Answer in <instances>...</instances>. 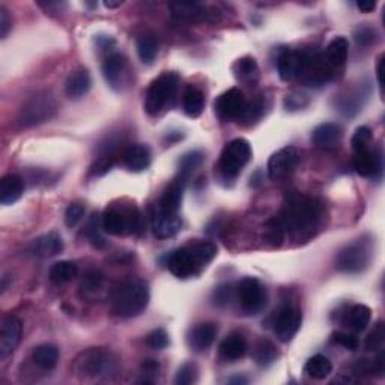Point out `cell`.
Wrapping results in <instances>:
<instances>
[{
	"label": "cell",
	"instance_id": "obj_1",
	"mask_svg": "<svg viewBox=\"0 0 385 385\" xmlns=\"http://www.w3.org/2000/svg\"><path fill=\"white\" fill-rule=\"evenodd\" d=\"M278 217L285 226L286 235L294 241H309L319 232L324 223L325 205L318 197L290 191L285 197Z\"/></svg>",
	"mask_w": 385,
	"mask_h": 385
},
{
	"label": "cell",
	"instance_id": "obj_2",
	"mask_svg": "<svg viewBox=\"0 0 385 385\" xmlns=\"http://www.w3.org/2000/svg\"><path fill=\"white\" fill-rule=\"evenodd\" d=\"M215 256V244L201 241L173 250L166 256V266L176 278L187 280L199 276L202 269L214 261Z\"/></svg>",
	"mask_w": 385,
	"mask_h": 385
},
{
	"label": "cell",
	"instance_id": "obj_3",
	"mask_svg": "<svg viewBox=\"0 0 385 385\" xmlns=\"http://www.w3.org/2000/svg\"><path fill=\"white\" fill-rule=\"evenodd\" d=\"M72 370L83 381H110L116 377L119 363L116 356L106 348H89L76 357Z\"/></svg>",
	"mask_w": 385,
	"mask_h": 385
},
{
	"label": "cell",
	"instance_id": "obj_4",
	"mask_svg": "<svg viewBox=\"0 0 385 385\" xmlns=\"http://www.w3.org/2000/svg\"><path fill=\"white\" fill-rule=\"evenodd\" d=\"M149 299V286L144 280H128L112 294V311L122 319L136 318L148 309Z\"/></svg>",
	"mask_w": 385,
	"mask_h": 385
},
{
	"label": "cell",
	"instance_id": "obj_5",
	"mask_svg": "<svg viewBox=\"0 0 385 385\" xmlns=\"http://www.w3.org/2000/svg\"><path fill=\"white\" fill-rule=\"evenodd\" d=\"M102 231L113 236L139 234L142 231V215L134 205H113L101 215Z\"/></svg>",
	"mask_w": 385,
	"mask_h": 385
},
{
	"label": "cell",
	"instance_id": "obj_6",
	"mask_svg": "<svg viewBox=\"0 0 385 385\" xmlns=\"http://www.w3.org/2000/svg\"><path fill=\"white\" fill-rule=\"evenodd\" d=\"M180 77L175 72H164L155 79L144 95V110L151 116H158L168 107H172L178 93Z\"/></svg>",
	"mask_w": 385,
	"mask_h": 385
},
{
	"label": "cell",
	"instance_id": "obj_7",
	"mask_svg": "<svg viewBox=\"0 0 385 385\" xmlns=\"http://www.w3.org/2000/svg\"><path fill=\"white\" fill-rule=\"evenodd\" d=\"M58 104L55 97L48 92H38L29 97L17 113V123L22 128H32L48 122L56 114Z\"/></svg>",
	"mask_w": 385,
	"mask_h": 385
},
{
	"label": "cell",
	"instance_id": "obj_8",
	"mask_svg": "<svg viewBox=\"0 0 385 385\" xmlns=\"http://www.w3.org/2000/svg\"><path fill=\"white\" fill-rule=\"evenodd\" d=\"M252 158V147L245 139H234L222 151L217 170L223 181H235Z\"/></svg>",
	"mask_w": 385,
	"mask_h": 385
},
{
	"label": "cell",
	"instance_id": "obj_9",
	"mask_svg": "<svg viewBox=\"0 0 385 385\" xmlns=\"http://www.w3.org/2000/svg\"><path fill=\"white\" fill-rule=\"evenodd\" d=\"M372 261V241L369 238H360L342 247L335 259V265L342 273L358 274L369 266Z\"/></svg>",
	"mask_w": 385,
	"mask_h": 385
},
{
	"label": "cell",
	"instance_id": "obj_10",
	"mask_svg": "<svg viewBox=\"0 0 385 385\" xmlns=\"http://www.w3.org/2000/svg\"><path fill=\"white\" fill-rule=\"evenodd\" d=\"M236 299L245 315L255 316L262 313L268 304L265 286L255 277H245L235 286Z\"/></svg>",
	"mask_w": 385,
	"mask_h": 385
},
{
	"label": "cell",
	"instance_id": "obj_11",
	"mask_svg": "<svg viewBox=\"0 0 385 385\" xmlns=\"http://www.w3.org/2000/svg\"><path fill=\"white\" fill-rule=\"evenodd\" d=\"M335 76L336 71L330 67L324 53H318V51L316 53H311V51H307L304 68L298 77V80L304 86L320 88L335 79Z\"/></svg>",
	"mask_w": 385,
	"mask_h": 385
},
{
	"label": "cell",
	"instance_id": "obj_12",
	"mask_svg": "<svg viewBox=\"0 0 385 385\" xmlns=\"http://www.w3.org/2000/svg\"><path fill=\"white\" fill-rule=\"evenodd\" d=\"M247 109V98L244 92L239 88H231L222 95H218L214 101V110L215 114L222 121L232 122V121H241L243 114Z\"/></svg>",
	"mask_w": 385,
	"mask_h": 385
},
{
	"label": "cell",
	"instance_id": "obj_13",
	"mask_svg": "<svg viewBox=\"0 0 385 385\" xmlns=\"http://www.w3.org/2000/svg\"><path fill=\"white\" fill-rule=\"evenodd\" d=\"M301 322H303V311L298 306L286 303L280 307L273 320L274 332L278 340L283 343L292 340L301 328Z\"/></svg>",
	"mask_w": 385,
	"mask_h": 385
},
{
	"label": "cell",
	"instance_id": "obj_14",
	"mask_svg": "<svg viewBox=\"0 0 385 385\" xmlns=\"http://www.w3.org/2000/svg\"><path fill=\"white\" fill-rule=\"evenodd\" d=\"M299 154L294 147H285L271 155L268 161V176L273 181H283L289 178L297 169Z\"/></svg>",
	"mask_w": 385,
	"mask_h": 385
},
{
	"label": "cell",
	"instance_id": "obj_15",
	"mask_svg": "<svg viewBox=\"0 0 385 385\" xmlns=\"http://www.w3.org/2000/svg\"><path fill=\"white\" fill-rule=\"evenodd\" d=\"M307 58L306 50H286L278 56L277 69L278 76L283 81H290L298 79L301 71L304 68Z\"/></svg>",
	"mask_w": 385,
	"mask_h": 385
},
{
	"label": "cell",
	"instance_id": "obj_16",
	"mask_svg": "<svg viewBox=\"0 0 385 385\" xmlns=\"http://www.w3.org/2000/svg\"><path fill=\"white\" fill-rule=\"evenodd\" d=\"M22 320L15 316H6L0 328V358H6L15 351L22 339Z\"/></svg>",
	"mask_w": 385,
	"mask_h": 385
},
{
	"label": "cell",
	"instance_id": "obj_17",
	"mask_svg": "<svg viewBox=\"0 0 385 385\" xmlns=\"http://www.w3.org/2000/svg\"><path fill=\"white\" fill-rule=\"evenodd\" d=\"M353 169L363 178L377 180L382 173V155L377 149H366L356 152L353 157Z\"/></svg>",
	"mask_w": 385,
	"mask_h": 385
},
{
	"label": "cell",
	"instance_id": "obj_18",
	"mask_svg": "<svg viewBox=\"0 0 385 385\" xmlns=\"http://www.w3.org/2000/svg\"><path fill=\"white\" fill-rule=\"evenodd\" d=\"M343 139V128L335 122L319 123L311 131V143L319 149H335Z\"/></svg>",
	"mask_w": 385,
	"mask_h": 385
},
{
	"label": "cell",
	"instance_id": "obj_19",
	"mask_svg": "<svg viewBox=\"0 0 385 385\" xmlns=\"http://www.w3.org/2000/svg\"><path fill=\"white\" fill-rule=\"evenodd\" d=\"M64 250V239L56 232L41 235L27 245V252L36 257L58 256Z\"/></svg>",
	"mask_w": 385,
	"mask_h": 385
},
{
	"label": "cell",
	"instance_id": "obj_20",
	"mask_svg": "<svg viewBox=\"0 0 385 385\" xmlns=\"http://www.w3.org/2000/svg\"><path fill=\"white\" fill-rule=\"evenodd\" d=\"M182 227V218L178 212H168L158 210L154 215L152 229L154 235L160 239H169L178 235Z\"/></svg>",
	"mask_w": 385,
	"mask_h": 385
},
{
	"label": "cell",
	"instance_id": "obj_21",
	"mask_svg": "<svg viewBox=\"0 0 385 385\" xmlns=\"http://www.w3.org/2000/svg\"><path fill=\"white\" fill-rule=\"evenodd\" d=\"M217 337V327L211 322H203V324H197L189 332V345L196 352L208 351Z\"/></svg>",
	"mask_w": 385,
	"mask_h": 385
},
{
	"label": "cell",
	"instance_id": "obj_22",
	"mask_svg": "<svg viewBox=\"0 0 385 385\" xmlns=\"http://www.w3.org/2000/svg\"><path fill=\"white\" fill-rule=\"evenodd\" d=\"M125 68H127V62H125L123 56L119 53H112L104 59L101 67L102 77L112 89L118 90L121 88Z\"/></svg>",
	"mask_w": 385,
	"mask_h": 385
},
{
	"label": "cell",
	"instance_id": "obj_23",
	"mask_svg": "<svg viewBox=\"0 0 385 385\" xmlns=\"http://www.w3.org/2000/svg\"><path fill=\"white\" fill-rule=\"evenodd\" d=\"M187 182L189 181H185V180L180 178V176H176V178L168 187H166V190L161 196L158 210L168 211V212H178L181 208V203H182V197H184Z\"/></svg>",
	"mask_w": 385,
	"mask_h": 385
},
{
	"label": "cell",
	"instance_id": "obj_24",
	"mask_svg": "<svg viewBox=\"0 0 385 385\" xmlns=\"http://www.w3.org/2000/svg\"><path fill=\"white\" fill-rule=\"evenodd\" d=\"M151 151L148 147H144V144H131V147L123 152V164L130 172H144L151 166Z\"/></svg>",
	"mask_w": 385,
	"mask_h": 385
},
{
	"label": "cell",
	"instance_id": "obj_25",
	"mask_svg": "<svg viewBox=\"0 0 385 385\" xmlns=\"http://www.w3.org/2000/svg\"><path fill=\"white\" fill-rule=\"evenodd\" d=\"M25 193V181L17 173H9L0 181V203L8 206L13 205Z\"/></svg>",
	"mask_w": 385,
	"mask_h": 385
},
{
	"label": "cell",
	"instance_id": "obj_26",
	"mask_svg": "<svg viewBox=\"0 0 385 385\" xmlns=\"http://www.w3.org/2000/svg\"><path fill=\"white\" fill-rule=\"evenodd\" d=\"M92 79L89 71L81 68L77 71H72L65 81V93L71 100H80L86 95L90 90Z\"/></svg>",
	"mask_w": 385,
	"mask_h": 385
},
{
	"label": "cell",
	"instance_id": "obj_27",
	"mask_svg": "<svg viewBox=\"0 0 385 385\" xmlns=\"http://www.w3.org/2000/svg\"><path fill=\"white\" fill-rule=\"evenodd\" d=\"M372 319V310L366 304H356L352 306L346 313L345 319H343V324L349 328L351 332L353 335H358V332H363L370 324Z\"/></svg>",
	"mask_w": 385,
	"mask_h": 385
},
{
	"label": "cell",
	"instance_id": "obj_28",
	"mask_svg": "<svg viewBox=\"0 0 385 385\" xmlns=\"http://www.w3.org/2000/svg\"><path fill=\"white\" fill-rule=\"evenodd\" d=\"M348 50H349V44H348L346 38H343V36L335 38L327 46V48L324 51V56L330 64V67L336 72L345 67L346 60H348Z\"/></svg>",
	"mask_w": 385,
	"mask_h": 385
},
{
	"label": "cell",
	"instance_id": "obj_29",
	"mask_svg": "<svg viewBox=\"0 0 385 385\" xmlns=\"http://www.w3.org/2000/svg\"><path fill=\"white\" fill-rule=\"evenodd\" d=\"M247 340L239 332H232L220 343V356L227 361H236L247 353Z\"/></svg>",
	"mask_w": 385,
	"mask_h": 385
},
{
	"label": "cell",
	"instance_id": "obj_30",
	"mask_svg": "<svg viewBox=\"0 0 385 385\" xmlns=\"http://www.w3.org/2000/svg\"><path fill=\"white\" fill-rule=\"evenodd\" d=\"M234 74L238 81L245 83V85H255L261 77V69H259L255 58L244 56L234 64Z\"/></svg>",
	"mask_w": 385,
	"mask_h": 385
},
{
	"label": "cell",
	"instance_id": "obj_31",
	"mask_svg": "<svg viewBox=\"0 0 385 385\" xmlns=\"http://www.w3.org/2000/svg\"><path fill=\"white\" fill-rule=\"evenodd\" d=\"M182 109L189 118H199L205 109L203 92L196 86H187L182 95Z\"/></svg>",
	"mask_w": 385,
	"mask_h": 385
},
{
	"label": "cell",
	"instance_id": "obj_32",
	"mask_svg": "<svg viewBox=\"0 0 385 385\" xmlns=\"http://www.w3.org/2000/svg\"><path fill=\"white\" fill-rule=\"evenodd\" d=\"M32 361L39 369L43 370H53L59 361V349L51 343H44L39 345L32 352Z\"/></svg>",
	"mask_w": 385,
	"mask_h": 385
},
{
	"label": "cell",
	"instance_id": "obj_33",
	"mask_svg": "<svg viewBox=\"0 0 385 385\" xmlns=\"http://www.w3.org/2000/svg\"><path fill=\"white\" fill-rule=\"evenodd\" d=\"M304 372L307 373V377H310L311 379L324 381L330 377L332 372V363L330 361L328 357L318 353V356H313L307 360L306 366H304Z\"/></svg>",
	"mask_w": 385,
	"mask_h": 385
},
{
	"label": "cell",
	"instance_id": "obj_34",
	"mask_svg": "<svg viewBox=\"0 0 385 385\" xmlns=\"http://www.w3.org/2000/svg\"><path fill=\"white\" fill-rule=\"evenodd\" d=\"M252 357L261 367H268L277 360L278 351L273 342L269 340H257L252 351Z\"/></svg>",
	"mask_w": 385,
	"mask_h": 385
},
{
	"label": "cell",
	"instance_id": "obj_35",
	"mask_svg": "<svg viewBox=\"0 0 385 385\" xmlns=\"http://www.w3.org/2000/svg\"><path fill=\"white\" fill-rule=\"evenodd\" d=\"M79 274V266L71 262V261H60L51 265L48 277L53 283L62 285V283H68L71 280H74Z\"/></svg>",
	"mask_w": 385,
	"mask_h": 385
},
{
	"label": "cell",
	"instance_id": "obj_36",
	"mask_svg": "<svg viewBox=\"0 0 385 385\" xmlns=\"http://www.w3.org/2000/svg\"><path fill=\"white\" fill-rule=\"evenodd\" d=\"M136 48H137V55H139V59L142 60V64L144 65L154 64L155 58L158 55L157 39L148 34L139 35L136 39Z\"/></svg>",
	"mask_w": 385,
	"mask_h": 385
},
{
	"label": "cell",
	"instance_id": "obj_37",
	"mask_svg": "<svg viewBox=\"0 0 385 385\" xmlns=\"http://www.w3.org/2000/svg\"><path fill=\"white\" fill-rule=\"evenodd\" d=\"M205 154L201 149H193L189 151L187 154H184L180 163H178V175L180 178L189 181L190 176L194 173V170L197 168H201V164L203 163Z\"/></svg>",
	"mask_w": 385,
	"mask_h": 385
},
{
	"label": "cell",
	"instance_id": "obj_38",
	"mask_svg": "<svg viewBox=\"0 0 385 385\" xmlns=\"http://www.w3.org/2000/svg\"><path fill=\"white\" fill-rule=\"evenodd\" d=\"M104 286V276L102 273L97 271V269H90L85 274L81 280V294L86 298H95L98 292H101V289Z\"/></svg>",
	"mask_w": 385,
	"mask_h": 385
},
{
	"label": "cell",
	"instance_id": "obj_39",
	"mask_svg": "<svg viewBox=\"0 0 385 385\" xmlns=\"http://www.w3.org/2000/svg\"><path fill=\"white\" fill-rule=\"evenodd\" d=\"M265 238L273 247H280L283 244L285 238H286V232H285V226H283L282 220H280L278 215L269 218V220L266 222Z\"/></svg>",
	"mask_w": 385,
	"mask_h": 385
},
{
	"label": "cell",
	"instance_id": "obj_40",
	"mask_svg": "<svg viewBox=\"0 0 385 385\" xmlns=\"http://www.w3.org/2000/svg\"><path fill=\"white\" fill-rule=\"evenodd\" d=\"M353 39H356V43L358 47H370L373 44H377L378 41V32L377 29L367 26V25H361L356 29V32H353Z\"/></svg>",
	"mask_w": 385,
	"mask_h": 385
},
{
	"label": "cell",
	"instance_id": "obj_41",
	"mask_svg": "<svg viewBox=\"0 0 385 385\" xmlns=\"http://www.w3.org/2000/svg\"><path fill=\"white\" fill-rule=\"evenodd\" d=\"M353 152H361L370 149L372 147V131L369 127H358L351 139Z\"/></svg>",
	"mask_w": 385,
	"mask_h": 385
},
{
	"label": "cell",
	"instance_id": "obj_42",
	"mask_svg": "<svg viewBox=\"0 0 385 385\" xmlns=\"http://www.w3.org/2000/svg\"><path fill=\"white\" fill-rule=\"evenodd\" d=\"M100 229H102V226H101V218H100V215L93 214L92 218L89 220V223H88L86 235H88V238H89V243H90L93 247H97V248H101V247L106 245V241H104V238L101 236Z\"/></svg>",
	"mask_w": 385,
	"mask_h": 385
},
{
	"label": "cell",
	"instance_id": "obj_43",
	"mask_svg": "<svg viewBox=\"0 0 385 385\" xmlns=\"http://www.w3.org/2000/svg\"><path fill=\"white\" fill-rule=\"evenodd\" d=\"M236 298V292H235V286L232 285H222L214 289L212 292V303L217 307H224L227 304H231V301Z\"/></svg>",
	"mask_w": 385,
	"mask_h": 385
},
{
	"label": "cell",
	"instance_id": "obj_44",
	"mask_svg": "<svg viewBox=\"0 0 385 385\" xmlns=\"http://www.w3.org/2000/svg\"><path fill=\"white\" fill-rule=\"evenodd\" d=\"M310 104V100L309 97L306 95V93L303 92H298V90H294L288 93V95L285 97L283 100V106L288 112H298V110H303L306 109Z\"/></svg>",
	"mask_w": 385,
	"mask_h": 385
},
{
	"label": "cell",
	"instance_id": "obj_45",
	"mask_svg": "<svg viewBox=\"0 0 385 385\" xmlns=\"http://www.w3.org/2000/svg\"><path fill=\"white\" fill-rule=\"evenodd\" d=\"M144 342H147V345L151 349H155V351H163V349H166L170 345L169 335L163 328L152 330L149 335L147 336V340H144Z\"/></svg>",
	"mask_w": 385,
	"mask_h": 385
},
{
	"label": "cell",
	"instance_id": "obj_46",
	"mask_svg": "<svg viewBox=\"0 0 385 385\" xmlns=\"http://www.w3.org/2000/svg\"><path fill=\"white\" fill-rule=\"evenodd\" d=\"M197 379V366L194 363H185L176 372L175 384L176 385H190Z\"/></svg>",
	"mask_w": 385,
	"mask_h": 385
},
{
	"label": "cell",
	"instance_id": "obj_47",
	"mask_svg": "<svg viewBox=\"0 0 385 385\" xmlns=\"http://www.w3.org/2000/svg\"><path fill=\"white\" fill-rule=\"evenodd\" d=\"M384 340H385V328L384 324L379 320L377 325H374L373 331L367 336L366 339V349L369 351H379L384 346Z\"/></svg>",
	"mask_w": 385,
	"mask_h": 385
},
{
	"label": "cell",
	"instance_id": "obj_48",
	"mask_svg": "<svg viewBox=\"0 0 385 385\" xmlns=\"http://www.w3.org/2000/svg\"><path fill=\"white\" fill-rule=\"evenodd\" d=\"M83 215H85V205L80 202L69 203L65 211V224L71 229L76 227L81 222Z\"/></svg>",
	"mask_w": 385,
	"mask_h": 385
},
{
	"label": "cell",
	"instance_id": "obj_49",
	"mask_svg": "<svg viewBox=\"0 0 385 385\" xmlns=\"http://www.w3.org/2000/svg\"><path fill=\"white\" fill-rule=\"evenodd\" d=\"M332 342L348 351H357L360 346V340L353 332H335L332 335Z\"/></svg>",
	"mask_w": 385,
	"mask_h": 385
},
{
	"label": "cell",
	"instance_id": "obj_50",
	"mask_svg": "<svg viewBox=\"0 0 385 385\" xmlns=\"http://www.w3.org/2000/svg\"><path fill=\"white\" fill-rule=\"evenodd\" d=\"M113 163H114V157L112 154L106 152L104 155H101V157L92 164L90 168V173L93 176H102L106 175L112 168H113Z\"/></svg>",
	"mask_w": 385,
	"mask_h": 385
},
{
	"label": "cell",
	"instance_id": "obj_51",
	"mask_svg": "<svg viewBox=\"0 0 385 385\" xmlns=\"http://www.w3.org/2000/svg\"><path fill=\"white\" fill-rule=\"evenodd\" d=\"M13 27V20L5 6H0V36L6 38Z\"/></svg>",
	"mask_w": 385,
	"mask_h": 385
},
{
	"label": "cell",
	"instance_id": "obj_52",
	"mask_svg": "<svg viewBox=\"0 0 385 385\" xmlns=\"http://www.w3.org/2000/svg\"><path fill=\"white\" fill-rule=\"evenodd\" d=\"M357 8L360 9L361 13L369 14L372 11H374V8H377V2H372V0H361V2H357Z\"/></svg>",
	"mask_w": 385,
	"mask_h": 385
},
{
	"label": "cell",
	"instance_id": "obj_53",
	"mask_svg": "<svg viewBox=\"0 0 385 385\" xmlns=\"http://www.w3.org/2000/svg\"><path fill=\"white\" fill-rule=\"evenodd\" d=\"M143 372L147 374H154L158 372V363L155 360H144L143 361Z\"/></svg>",
	"mask_w": 385,
	"mask_h": 385
},
{
	"label": "cell",
	"instance_id": "obj_54",
	"mask_svg": "<svg viewBox=\"0 0 385 385\" xmlns=\"http://www.w3.org/2000/svg\"><path fill=\"white\" fill-rule=\"evenodd\" d=\"M382 67H384V56L379 58L378 67H377V80H378V85L381 89H382Z\"/></svg>",
	"mask_w": 385,
	"mask_h": 385
},
{
	"label": "cell",
	"instance_id": "obj_55",
	"mask_svg": "<svg viewBox=\"0 0 385 385\" xmlns=\"http://www.w3.org/2000/svg\"><path fill=\"white\" fill-rule=\"evenodd\" d=\"M122 5H123L122 0H116V2H113V0H106V2H104V6L109 8V9L119 8V6H122Z\"/></svg>",
	"mask_w": 385,
	"mask_h": 385
},
{
	"label": "cell",
	"instance_id": "obj_56",
	"mask_svg": "<svg viewBox=\"0 0 385 385\" xmlns=\"http://www.w3.org/2000/svg\"><path fill=\"white\" fill-rule=\"evenodd\" d=\"M229 384H248V379L245 377H234L227 381Z\"/></svg>",
	"mask_w": 385,
	"mask_h": 385
}]
</instances>
